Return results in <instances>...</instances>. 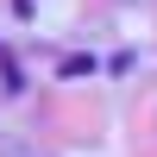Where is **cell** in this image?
<instances>
[{"label":"cell","mask_w":157,"mask_h":157,"mask_svg":"<svg viewBox=\"0 0 157 157\" xmlns=\"http://www.w3.org/2000/svg\"><path fill=\"white\" fill-rule=\"evenodd\" d=\"M94 69H101V57H88V50H75V57L57 63V75H94Z\"/></svg>","instance_id":"6da1fadb"}]
</instances>
